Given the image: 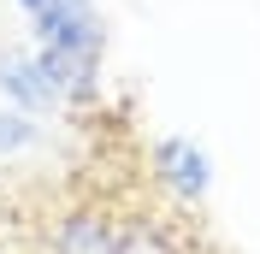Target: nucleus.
<instances>
[{"instance_id":"obj_1","label":"nucleus","mask_w":260,"mask_h":254,"mask_svg":"<svg viewBox=\"0 0 260 254\" xmlns=\"http://www.w3.org/2000/svg\"><path fill=\"white\" fill-rule=\"evenodd\" d=\"M30 30H36V48H59V53H77V59H95V65L107 53L95 0H42L30 12Z\"/></svg>"},{"instance_id":"obj_2","label":"nucleus","mask_w":260,"mask_h":254,"mask_svg":"<svg viewBox=\"0 0 260 254\" xmlns=\"http://www.w3.org/2000/svg\"><path fill=\"white\" fill-rule=\"evenodd\" d=\"M148 160H154V177H160L172 195H183V201H207V189H213L207 148H195L189 136H160Z\"/></svg>"},{"instance_id":"obj_3","label":"nucleus","mask_w":260,"mask_h":254,"mask_svg":"<svg viewBox=\"0 0 260 254\" xmlns=\"http://www.w3.org/2000/svg\"><path fill=\"white\" fill-rule=\"evenodd\" d=\"M118 248V225L101 207H71L53 225V254H113Z\"/></svg>"},{"instance_id":"obj_4","label":"nucleus","mask_w":260,"mask_h":254,"mask_svg":"<svg viewBox=\"0 0 260 254\" xmlns=\"http://www.w3.org/2000/svg\"><path fill=\"white\" fill-rule=\"evenodd\" d=\"M0 95L12 101L18 112H48V107H59L53 89L42 83V71H36L30 53H0Z\"/></svg>"},{"instance_id":"obj_5","label":"nucleus","mask_w":260,"mask_h":254,"mask_svg":"<svg viewBox=\"0 0 260 254\" xmlns=\"http://www.w3.org/2000/svg\"><path fill=\"white\" fill-rule=\"evenodd\" d=\"M113 254H183V248L154 219H130V225H118V248Z\"/></svg>"},{"instance_id":"obj_6","label":"nucleus","mask_w":260,"mask_h":254,"mask_svg":"<svg viewBox=\"0 0 260 254\" xmlns=\"http://www.w3.org/2000/svg\"><path fill=\"white\" fill-rule=\"evenodd\" d=\"M36 136H42V130H36V118L30 112H0V154H24V148H36Z\"/></svg>"},{"instance_id":"obj_7","label":"nucleus","mask_w":260,"mask_h":254,"mask_svg":"<svg viewBox=\"0 0 260 254\" xmlns=\"http://www.w3.org/2000/svg\"><path fill=\"white\" fill-rule=\"evenodd\" d=\"M18 6H24V12H36V6H42V0H18Z\"/></svg>"}]
</instances>
